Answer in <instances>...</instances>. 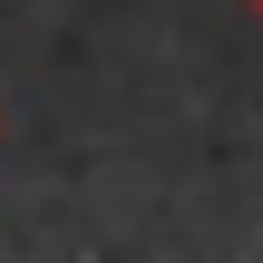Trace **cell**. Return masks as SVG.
Returning a JSON list of instances; mask_svg holds the SVG:
<instances>
[{
  "label": "cell",
  "instance_id": "1",
  "mask_svg": "<svg viewBox=\"0 0 263 263\" xmlns=\"http://www.w3.org/2000/svg\"><path fill=\"white\" fill-rule=\"evenodd\" d=\"M244 10H254V20H263V0H244Z\"/></svg>",
  "mask_w": 263,
  "mask_h": 263
}]
</instances>
